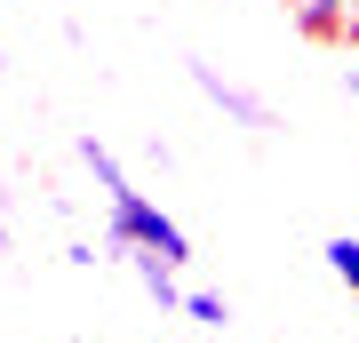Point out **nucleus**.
<instances>
[{
    "mask_svg": "<svg viewBox=\"0 0 359 343\" xmlns=\"http://www.w3.org/2000/svg\"><path fill=\"white\" fill-rule=\"evenodd\" d=\"M176 319H192V328L224 335V328H231V304H224L216 288H184V311H176Z\"/></svg>",
    "mask_w": 359,
    "mask_h": 343,
    "instance_id": "nucleus-5",
    "label": "nucleus"
},
{
    "mask_svg": "<svg viewBox=\"0 0 359 343\" xmlns=\"http://www.w3.org/2000/svg\"><path fill=\"white\" fill-rule=\"evenodd\" d=\"M184 72H192V88L216 104V112L231 120V128H248V136H271V104L256 96V88H240V80H224L208 56H184Z\"/></svg>",
    "mask_w": 359,
    "mask_h": 343,
    "instance_id": "nucleus-2",
    "label": "nucleus"
},
{
    "mask_svg": "<svg viewBox=\"0 0 359 343\" xmlns=\"http://www.w3.org/2000/svg\"><path fill=\"white\" fill-rule=\"evenodd\" d=\"M104 255H120V248H152V255H168V264H192V231H184L168 208L152 200V191H136V184H112L104 191Z\"/></svg>",
    "mask_w": 359,
    "mask_h": 343,
    "instance_id": "nucleus-1",
    "label": "nucleus"
},
{
    "mask_svg": "<svg viewBox=\"0 0 359 343\" xmlns=\"http://www.w3.org/2000/svg\"><path fill=\"white\" fill-rule=\"evenodd\" d=\"M344 48H359V8H351V32H344Z\"/></svg>",
    "mask_w": 359,
    "mask_h": 343,
    "instance_id": "nucleus-10",
    "label": "nucleus"
},
{
    "mask_svg": "<svg viewBox=\"0 0 359 343\" xmlns=\"http://www.w3.org/2000/svg\"><path fill=\"white\" fill-rule=\"evenodd\" d=\"M320 255H327V271H335V280H344V295L359 304V240H351V231H335Z\"/></svg>",
    "mask_w": 359,
    "mask_h": 343,
    "instance_id": "nucleus-6",
    "label": "nucleus"
},
{
    "mask_svg": "<svg viewBox=\"0 0 359 343\" xmlns=\"http://www.w3.org/2000/svg\"><path fill=\"white\" fill-rule=\"evenodd\" d=\"M72 152H80V168H88V176H96V191L128 184V168H120V152H112V144H104V136H80Z\"/></svg>",
    "mask_w": 359,
    "mask_h": 343,
    "instance_id": "nucleus-4",
    "label": "nucleus"
},
{
    "mask_svg": "<svg viewBox=\"0 0 359 343\" xmlns=\"http://www.w3.org/2000/svg\"><path fill=\"white\" fill-rule=\"evenodd\" d=\"M8 240H16V224H8V208H0V248H8Z\"/></svg>",
    "mask_w": 359,
    "mask_h": 343,
    "instance_id": "nucleus-9",
    "label": "nucleus"
},
{
    "mask_svg": "<svg viewBox=\"0 0 359 343\" xmlns=\"http://www.w3.org/2000/svg\"><path fill=\"white\" fill-rule=\"evenodd\" d=\"M344 96H351V104H359V64H344Z\"/></svg>",
    "mask_w": 359,
    "mask_h": 343,
    "instance_id": "nucleus-8",
    "label": "nucleus"
},
{
    "mask_svg": "<svg viewBox=\"0 0 359 343\" xmlns=\"http://www.w3.org/2000/svg\"><path fill=\"white\" fill-rule=\"evenodd\" d=\"M0 64H8V40H0Z\"/></svg>",
    "mask_w": 359,
    "mask_h": 343,
    "instance_id": "nucleus-11",
    "label": "nucleus"
},
{
    "mask_svg": "<svg viewBox=\"0 0 359 343\" xmlns=\"http://www.w3.org/2000/svg\"><path fill=\"white\" fill-rule=\"evenodd\" d=\"M96 248H104V240H72V248H65V264H72V271H96V264H104Z\"/></svg>",
    "mask_w": 359,
    "mask_h": 343,
    "instance_id": "nucleus-7",
    "label": "nucleus"
},
{
    "mask_svg": "<svg viewBox=\"0 0 359 343\" xmlns=\"http://www.w3.org/2000/svg\"><path fill=\"white\" fill-rule=\"evenodd\" d=\"M280 8H287V25L304 32V40H344L359 0H280Z\"/></svg>",
    "mask_w": 359,
    "mask_h": 343,
    "instance_id": "nucleus-3",
    "label": "nucleus"
},
{
    "mask_svg": "<svg viewBox=\"0 0 359 343\" xmlns=\"http://www.w3.org/2000/svg\"><path fill=\"white\" fill-rule=\"evenodd\" d=\"M200 343H216V335H208V328H200Z\"/></svg>",
    "mask_w": 359,
    "mask_h": 343,
    "instance_id": "nucleus-12",
    "label": "nucleus"
}]
</instances>
